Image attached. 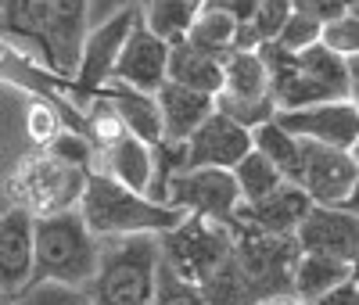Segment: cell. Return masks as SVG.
Masks as SVG:
<instances>
[{
	"label": "cell",
	"instance_id": "obj_1",
	"mask_svg": "<svg viewBox=\"0 0 359 305\" xmlns=\"http://www.w3.org/2000/svg\"><path fill=\"white\" fill-rule=\"evenodd\" d=\"M0 36L33 47L50 72L72 76L86 36V0H0Z\"/></svg>",
	"mask_w": 359,
	"mask_h": 305
},
{
	"label": "cell",
	"instance_id": "obj_2",
	"mask_svg": "<svg viewBox=\"0 0 359 305\" xmlns=\"http://www.w3.org/2000/svg\"><path fill=\"white\" fill-rule=\"evenodd\" d=\"M76 212L83 216L86 230L97 240H111V237H133V233H165L172 230L184 212H176L169 205H158L151 198H144L137 191H126L123 183H115L104 172H86L83 194Z\"/></svg>",
	"mask_w": 359,
	"mask_h": 305
},
{
	"label": "cell",
	"instance_id": "obj_3",
	"mask_svg": "<svg viewBox=\"0 0 359 305\" xmlns=\"http://www.w3.org/2000/svg\"><path fill=\"white\" fill-rule=\"evenodd\" d=\"M158 287V240L151 233L101 240L97 273L83 287L90 305H151Z\"/></svg>",
	"mask_w": 359,
	"mask_h": 305
},
{
	"label": "cell",
	"instance_id": "obj_4",
	"mask_svg": "<svg viewBox=\"0 0 359 305\" xmlns=\"http://www.w3.org/2000/svg\"><path fill=\"white\" fill-rule=\"evenodd\" d=\"M101 240L86 230L76 208L33 219V280L86 287L97 273Z\"/></svg>",
	"mask_w": 359,
	"mask_h": 305
},
{
	"label": "cell",
	"instance_id": "obj_5",
	"mask_svg": "<svg viewBox=\"0 0 359 305\" xmlns=\"http://www.w3.org/2000/svg\"><path fill=\"white\" fill-rule=\"evenodd\" d=\"M155 240H158V262L187 287H198L216 266L230 259L226 223H208L198 216H184L172 230L158 233Z\"/></svg>",
	"mask_w": 359,
	"mask_h": 305
},
{
	"label": "cell",
	"instance_id": "obj_6",
	"mask_svg": "<svg viewBox=\"0 0 359 305\" xmlns=\"http://www.w3.org/2000/svg\"><path fill=\"white\" fill-rule=\"evenodd\" d=\"M230 230V255L252 287V298L291 291V266L298 259V244L291 233H262L245 223H226Z\"/></svg>",
	"mask_w": 359,
	"mask_h": 305
},
{
	"label": "cell",
	"instance_id": "obj_7",
	"mask_svg": "<svg viewBox=\"0 0 359 305\" xmlns=\"http://www.w3.org/2000/svg\"><path fill=\"white\" fill-rule=\"evenodd\" d=\"M86 172L90 169L57 162L47 151H40V155L25 158L18 165V172L11 176V191L18 198V208L40 219V216H54V212H69L79 205Z\"/></svg>",
	"mask_w": 359,
	"mask_h": 305
},
{
	"label": "cell",
	"instance_id": "obj_8",
	"mask_svg": "<svg viewBox=\"0 0 359 305\" xmlns=\"http://www.w3.org/2000/svg\"><path fill=\"white\" fill-rule=\"evenodd\" d=\"M302 144V172H298V187L306 191L313 205L323 208H341L355 212V183H359V165L352 151L327 147V144Z\"/></svg>",
	"mask_w": 359,
	"mask_h": 305
},
{
	"label": "cell",
	"instance_id": "obj_9",
	"mask_svg": "<svg viewBox=\"0 0 359 305\" xmlns=\"http://www.w3.org/2000/svg\"><path fill=\"white\" fill-rule=\"evenodd\" d=\"M162 205L208 223H230L241 205V194H237L230 169H180L169 179Z\"/></svg>",
	"mask_w": 359,
	"mask_h": 305
},
{
	"label": "cell",
	"instance_id": "obj_10",
	"mask_svg": "<svg viewBox=\"0 0 359 305\" xmlns=\"http://www.w3.org/2000/svg\"><path fill=\"white\" fill-rule=\"evenodd\" d=\"M137 18H140V4L111 15L108 22H101L94 29H86L79 57H76V69H72V83L79 90V97H94L97 90L111 79L115 57H118V50H123L130 29L137 25Z\"/></svg>",
	"mask_w": 359,
	"mask_h": 305
},
{
	"label": "cell",
	"instance_id": "obj_11",
	"mask_svg": "<svg viewBox=\"0 0 359 305\" xmlns=\"http://www.w3.org/2000/svg\"><path fill=\"white\" fill-rule=\"evenodd\" d=\"M273 122H277L280 130H287L291 137H298V140L341 147V151H352L355 147V137H359L355 101H323V104H306V108L277 111Z\"/></svg>",
	"mask_w": 359,
	"mask_h": 305
},
{
	"label": "cell",
	"instance_id": "obj_12",
	"mask_svg": "<svg viewBox=\"0 0 359 305\" xmlns=\"http://www.w3.org/2000/svg\"><path fill=\"white\" fill-rule=\"evenodd\" d=\"M294 244L298 252L309 255H327L355 266V248H359V230H355V212H341V208H323L313 205L302 223L294 226Z\"/></svg>",
	"mask_w": 359,
	"mask_h": 305
},
{
	"label": "cell",
	"instance_id": "obj_13",
	"mask_svg": "<svg viewBox=\"0 0 359 305\" xmlns=\"http://www.w3.org/2000/svg\"><path fill=\"white\" fill-rule=\"evenodd\" d=\"M165 61H169V43L158 40L144 25V18H137V25L130 29L123 50L115 57L111 79L130 86V90H140V94H155L165 83Z\"/></svg>",
	"mask_w": 359,
	"mask_h": 305
},
{
	"label": "cell",
	"instance_id": "obj_14",
	"mask_svg": "<svg viewBox=\"0 0 359 305\" xmlns=\"http://www.w3.org/2000/svg\"><path fill=\"white\" fill-rule=\"evenodd\" d=\"M184 151H187V169H233L252 151V133L230 122L226 115L212 111L184 140Z\"/></svg>",
	"mask_w": 359,
	"mask_h": 305
},
{
	"label": "cell",
	"instance_id": "obj_15",
	"mask_svg": "<svg viewBox=\"0 0 359 305\" xmlns=\"http://www.w3.org/2000/svg\"><path fill=\"white\" fill-rule=\"evenodd\" d=\"M33 280V216L8 208L0 216V294H18Z\"/></svg>",
	"mask_w": 359,
	"mask_h": 305
},
{
	"label": "cell",
	"instance_id": "obj_16",
	"mask_svg": "<svg viewBox=\"0 0 359 305\" xmlns=\"http://www.w3.org/2000/svg\"><path fill=\"white\" fill-rule=\"evenodd\" d=\"M309 208H313V201L306 198L302 187H294V183H280V187L273 194H266L262 201L237 205L233 223H245V226L262 230V233H294V226L302 223V216Z\"/></svg>",
	"mask_w": 359,
	"mask_h": 305
},
{
	"label": "cell",
	"instance_id": "obj_17",
	"mask_svg": "<svg viewBox=\"0 0 359 305\" xmlns=\"http://www.w3.org/2000/svg\"><path fill=\"white\" fill-rule=\"evenodd\" d=\"M155 104H158V118H162V140H176V144H184L216 111L208 94H198V90L176 86V83H162L155 90Z\"/></svg>",
	"mask_w": 359,
	"mask_h": 305
},
{
	"label": "cell",
	"instance_id": "obj_18",
	"mask_svg": "<svg viewBox=\"0 0 359 305\" xmlns=\"http://www.w3.org/2000/svg\"><path fill=\"white\" fill-rule=\"evenodd\" d=\"M97 94H101V101L111 104V111L118 115V122H123L126 133H133L147 147L162 140V118H158L155 94H140V90H130V86L115 83V79H108Z\"/></svg>",
	"mask_w": 359,
	"mask_h": 305
},
{
	"label": "cell",
	"instance_id": "obj_19",
	"mask_svg": "<svg viewBox=\"0 0 359 305\" xmlns=\"http://www.w3.org/2000/svg\"><path fill=\"white\" fill-rule=\"evenodd\" d=\"M101 162H104L101 172L123 183L126 191L144 194L147 183H151V147L137 140L133 133H118L115 140H108L101 147Z\"/></svg>",
	"mask_w": 359,
	"mask_h": 305
},
{
	"label": "cell",
	"instance_id": "obj_20",
	"mask_svg": "<svg viewBox=\"0 0 359 305\" xmlns=\"http://www.w3.org/2000/svg\"><path fill=\"white\" fill-rule=\"evenodd\" d=\"M165 83H176V86H187V90H198V94L216 97L219 86H223V69H219L216 57H208V54L194 50L191 43L176 40V43H169Z\"/></svg>",
	"mask_w": 359,
	"mask_h": 305
},
{
	"label": "cell",
	"instance_id": "obj_21",
	"mask_svg": "<svg viewBox=\"0 0 359 305\" xmlns=\"http://www.w3.org/2000/svg\"><path fill=\"white\" fill-rule=\"evenodd\" d=\"M345 277H355V266L338 262V259H327V255H309V252H298L294 266H291V294H298L302 301L323 294L327 287L341 284Z\"/></svg>",
	"mask_w": 359,
	"mask_h": 305
},
{
	"label": "cell",
	"instance_id": "obj_22",
	"mask_svg": "<svg viewBox=\"0 0 359 305\" xmlns=\"http://www.w3.org/2000/svg\"><path fill=\"white\" fill-rule=\"evenodd\" d=\"M248 133H252V151H259V155L284 176V183H294L298 187V172H302V144H298V137L280 130L273 118L248 130Z\"/></svg>",
	"mask_w": 359,
	"mask_h": 305
},
{
	"label": "cell",
	"instance_id": "obj_23",
	"mask_svg": "<svg viewBox=\"0 0 359 305\" xmlns=\"http://www.w3.org/2000/svg\"><path fill=\"white\" fill-rule=\"evenodd\" d=\"M219 69H223L219 94H226V97H269L266 65L259 61L255 50H230L219 61Z\"/></svg>",
	"mask_w": 359,
	"mask_h": 305
},
{
	"label": "cell",
	"instance_id": "obj_24",
	"mask_svg": "<svg viewBox=\"0 0 359 305\" xmlns=\"http://www.w3.org/2000/svg\"><path fill=\"white\" fill-rule=\"evenodd\" d=\"M194 8L191 0H140V18L151 33L165 43H176L184 40L187 25L194 22Z\"/></svg>",
	"mask_w": 359,
	"mask_h": 305
},
{
	"label": "cell",
	"instance_id": "obj_25",
	"mask_svg": "<svg viewBox=\"0 0 359 305\" xmlns=\"http://www.w3.org/2000/svg\"><path fill=\"white\" fill-rule=\"evenodd\" d=\"M194 291H198L201 305H252L255 301L248 280L241 277V269H237V262H233V255L208 273Z\"/></svg>",
	"mask_w": 359,
	"mask_h": 305
},
{
	"label": "cell",
	"instance_id": "obj_26",
	"mask_svg": "<svg viewBox=\"0 0 359 305\" xmlns=\"http://www.w3.org/2000/svg\"><path fill=\"white\" fill-rule=\"evenodd\" d=\"M233 29H237V22H230L226 15L198 11L194 22L187 25V33H184V43H191L194 50L223 61L230 54V43H233Z\"/></svg>",
	"mask_w": 359,
	"mask_h": 305
},
{
	"label": "cell",
	"instance_id": "obj_27",
	"mask_svg": "<svg viewBox=\"0 0 359 305\" xmlns=\"http://www.w3.org/2000/svg\"><path fill=\"white\" fill-rule=\"evenodd\" d=\"M230 176H233V183H237V194H241V205H252V201H262L266 194H273L280 183H284V176L269 165L259 151H248V155L237 162L233 169H230Z\"/></svg>",
	"mask_w": 359,
	"mask_h": 305
},
{
	"label": "cell",
	"instance_id": "obj_28",
	"mask_svg": "<svg viewBox=\"0 0 359 305\" xmlns=\"http://www.w3.org/2000/svg\"><path fill=\"white\" fill-rule=\"evenodd\" d=\"M180 169H187V151H184V144H176V140H158V144H151V183H147L144 198H151V201L162 205L169 179H172Z\"/></svg>",
	"mask_w": 359,
	"mask_h": 305
},
{
	"label": "cell",
	"instance_id": "obj_29",
	"mask_svg": "<svg viewBox=\"0 0 359 305\" xmlns=\"http://www.w3.org/2000/svg\"><path fill=\"white\" fill-rule=\"evenodd\" d=\"M212 104H216L219 115H226L230 122H237V126H245V130H255V126H262V122H269L277 115L273 97H226V94H216Z\"/></svg>",
	"mask_w": 359,
	"mask_h": 305
},
{
	"label": "cell",
	"instance_id": "obj_30",
	"mask_svg": "<svg viewBox=\"0 0 359 305\" xmlns=\"http://www.w3.org/2000/svg\"><path fill=\"white\" fill-rule=\"evenodd\" d=\"M15 305H90L83 287H65V284H50V280H29L18 294Z\"/></svg>",
	"mask_w": 359,
	"mask_h": 305
},
{
	"label": "cell",
	"instance_id": "obj_31",
	"mask_svg": "<svg viewBox=\"0 0 359 305\" xmlns=\"http://www.w3.org/2000/svg\"><path fill=\"white\" fill-rule=\"evenodd\" d=\"M320 43H323L327 50L341 54V57H352V54H355V43H359V18H355V11L323 22V25H320Z\"/></svg>",
	"mask_w": 359,
	"mask_h": 305
},
{
	"label": "cell",
	"instance_id": "obj_32",
	"mask_svg": "<svg viewBox=\"0 0 359 305\" xmlns=\"http://www.w3.org/2000/svg\"><path fill=\"white\" fill-rule=\"evenodd\" d=\"M287 15H291V0H259L252 18L245 25L255 33L259 43H266V40H277V33H280V25L287 22Z\"/></svg>",
	"mask_w": 359,
	"mask_h": 305
},
{
	"label": "cell",
	"instance_id": "obj_33",
	"mask_svg": "<svg viewBox=\"0 0 359 305\" xmlns=\"http://www.w3.org/2000/svg\"><path fill=\"white\" fill-rule=\"evenodd\" d=\"M320 40V22L316 18H309V15H302V11H291L287 15V22L280 25V33H277V47H284V50H302V47H309V43H316Z\"/></svg>",
	"mask_w": 359,
	"mask_h": 305
},
{
	"label": "cell",
	"instance_id": "obj_34",
	"mask_svg": "<svg viewBox=\"0 0 359 305\" xmlns=\"http://www.w3.org/2000/svg\"><path fill=\"white\" fill-rule=\"evenodd\" d=\"M47 155L57 158V162L86 169L90 162H94V144H90L86 137H79V133H54L50 144H47Z\"/></svg>",
	"mask_w": 359,
	"mask_h": 305
},
{
	"label": "cell",
	"instance_id": "obj_35",
	"mask_svg": "<svg viewBox=\"0 0 359 305\" xmlns=\"http://www.w3.org/2000/svg\"><path fill=\"white\" fill-rule=\"evenodd\" d=\"M151 305H201V298H198L194 287L180 284L172 273L158 262V287H155V301Z\"/></svg>",
	"mask_w": 359,
	"mask_h": 305
},
{
	"label": "cell",
	"instance_id": "obj_36",
	"mask_svg": "<svg viewBox=\"0 0 359 305\" xmlns=\"http://www.w3.org/2000/svg\"><path fill=\"white\" fill-rule=\"evenodd\" d=\"M291 11H302V15H309L323 25V22H331L338 15L355 11V0H291Z\"/></svg>",
	"mask_w": 359,
	"mask_h": 305
},
{
	"label": "cell",
	"instance_id": "obj_37",
	"mask_svg": "<svg viewBox=\"0 0 359 305\" xmlns=\"http://www.w3.org/2000/svg\"><path fill=\"white\" fill-rule=\"evenodd\" d=\"M90 130H94L97 147H104V144H108V140H115L118 133H126V130H123V122H118V115L111 111V104H108V101H97L94 115H90Z\"/></svg>",
	"mask_w": 359,
	"mask_h": 305
},
{
	"label": "cell",
	"instance_id": "obj_38",
	"mask_svg": "<svg viewBox=\"0 0 359 305\" xmlns=\"http://www.w3.org/2000/svg\"><path fill=\"white\" fill-rule=\"evenodd\" d=\"M259 0H201V8L198 11H212V15H226L230 22H248L252 11H255Z\"/></svg>",
	"mask_w": 359,
	"mask_h": 305
},
{
	"label": "cell",
	"instance_id": "obj_39",
	"mask_svg": "<svg viewBox=\"0 0 359 305\" xmlns=\"http://www.w3.org/2000/svg\"><path fill=\"white\" fill-rule=\"evenodd\" d=\"M302 305H359V284H355V277H345L341 284L327 287L323 294H316Z\"/></svg>",
	"mask_w": 359,
	"mask_h": 305
},
{
	"label": "cell",
	"instance_id": "obj_40",
	"mask_svg": "<svg viewBox=\"0 0 359 305\" xmlns=\"http://www.w3.org/2000/svg\"><path fill=\"white\" fill-rule=\"evenodd\" d=\"M133 4H140V0H86V29L108 22L111 15L126 11V8H133Z\"/></svg>",
	"mask_w": 359,
	"mask_h": 305
},
{
	"label": "cell",
	"instance_id": "obj_41",
	"mask_svg": "<svg viewBox=\"0 0 359 305\" xmlns=\"http://www.w3.org/2000/svg\"><path fill=\"white\" fill-rule=\"evenodd\" d=\"M29 133H33V140H50L54 133H62L57 130V118H54V111H47V108H33V115H29Z\"/></svg>",
	"mask_w": 359,
	"mask_h": 305
},
{
	"label": "cell",
	"instance_id": "obj_42",
	"mask_svg": "<svg viewBox=\"0 0 359 305\" xmlns=\"http://www.w3.org/2000/svg\"><path fill=\"white\" fill-rule=\"evenodd\" d=\"M252 305H302V298L291 294V291H273V294H262V298H255Z\"/></svg>",
	"mask_w": 359,
	"mask_h": 305
},
{
	"label": "cell",
	"instance_id": "obj_43",
	"mask_svg": "<svg viewBox=\"0 0 359 305\" xmlns=\"http://www.w3.org/2000/svg\"><path fill=\"white\" fill-rule=\"evenodd\" d=\"M0 305H15V298L11 294H0Z\"/></svg>",
	"mask_w": 359,
	"mask_h": 305
},
{
	"label": "cell",
	"instance_id": "obj_44",
	"mask_svg": "<svg viewBox=\"0 0 359 305\" xmlns=\"http://www.w3.org/2000/svg\"><path fill=\"white\" fill-rule=\"evenodd\" d=\"M191 8H194V11H198V8H201V0H191Z\"/></svg>",
	"mask_w": 359,
	"mask_h": 305
}]
</instances>
